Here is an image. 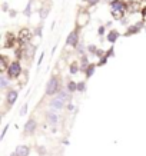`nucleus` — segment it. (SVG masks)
Instances as JSON below:
<instances>
[{"mask_svg": "<svg viewBox=\"0 0 146 156\" xmlns=\"http://www.w3.org/2000/svg\"><path fill=\"white\" fill-rule=\"evenodd\" d=\"M66 99H67L66 92H62V93L57 95V98H55V99L50 102V106H52L53 109H62L63 105H65V102H66Z\"/></svg>", "mask_w": 146, "mask_h": 156, "instance_id": "1", "label": "nucleus"}, {"mask_svg": "<svg viewBox=\"0 0 146 156\" xmlns=\"http://www.w3.org/2000/svg\"><path fill=\"white\" fill-rule=\"evenodd\" d=\"M20 72H22V69H20L19 62L10 63L9 69H7V75H9V77H17V76L20 75Z\"/></svg>", "mask_w": 146, "mask_h": 156, "instance_id": "2", "label": "nucleus"}, {"mask_svg": "<svg viewBox=\"0 0 146 156\" xmlns=\"http://www.w3.org/2000/svg\"><path fill=\"white\" fill-rule=\"evenodd\" d=\"M59 89V80H57L56 77H52L50 82L47 83V87H46V93L47 95H55Z\"/></svg>", "mask_w": 146, "mask_h": 156, "instance_id": "3", "label": "nucleus"}, {"mask_svg": "<svg viewBox=\"0 0 146 156\" xmlns=\"http://www.w3.org/2000/svg\"><path fill=\"white\" fill-rule=\"evenodd\" d=\"M29 39H30V32H29V29H22L20 33H19V42L22 43V44H24Z\"/></svg>", "mask_w": 146, "mask_h": 156, "instance_id": "4", "label": "nucleus"}, {"mask_svg": "<svg viewBox=\"0 0 146 156\" xmlns=\"http://www.w3.org/2000/svg\"><path fill=\"white\" fill-rule=\"evenodd\" d=\"M77 40H79V37H77V32H76V30H73V32L67 36L66 43H67V44H70V46H76V44H77Z\"/></svg>", "mask_w": 146, "mask_h": 156, "instance_id": "5", "label": "nucleus"}, {"mask_svg": "<svg viewBox=\"0 0 146 156\" xmlns=\"http://www.w3.org/2000/svg\"><path fill=\"white\" fill-rule=\"evenodd\" d=\"M34 129H36V122H34L33 119L27 120V123L24 125V130H26V133H33Z\"/></svg>", "mask_w": 146, "mask_h": 156, "instance_id": "6", "label": "nucleus"}, {"mask_svg": "<svg viewBox=\"0 0 146 156\" xmlns=\"http://www.w3.org/2000/svg\"><path fill=\"white\" fill-rule=\"evenodd\" d=\"M125 12H126V9H112V16H113V19H122L123 17V14H125Z\"/></svg>", "mask_w": 146, "mask_h": 156, "instance_id": "7", "label": "nucleus"}, {"mask_svg": "<svg viewBox=\"0 0 146 156\" xmlns=\"http://www.w3.org/2000/svg\"><path fill=\"white\" fill-rule=\"evenodd\" d=\"M29 155V147L27 146H17L16 149V156H27Z\"/></svg>", "mask_w": 146, "mask_h": 156, "instance_id": "8", "label": "nucleus"}, {"mask_svg": "<svg viewBox=\"0 0 146 156\" xmlns=\"http://www.w3.org/2000/svg\"><path fill=\"white\" fill-rule=\"evenodd\" d=\"M110 7L112 9H126V3H123L120 0H113L110 3Z\"/></svg>", "mask_w": 146, "mask_h": 156, "instance_id": "9", "label": "nucleus"}, {"mask_svg": "<svg viewBox=\"0 0 146 156\" xmlns=\"http://www.w3.org/2000/svg\"><path fill=\"white\" fill-rule=\"evenodd\" d=\"M141 27H142V23H137V24H133L132 27L129 29V30H127L126 32V34L127 36H129V34H133V33H137V32H139V30H141Z\"/></svg>", "mask_w": 146, "mask_h": 156, "instance_id": "10", "label": "nucleus"}, {"mask_svg": "<svg viewBox=\"0 0 146 156\" xmlns=\"http://www.w3.org/2000/svg\"><path fill=\"white\" fill-rule=\"evenodd\" d=\"M14 42V36L12 33H7L6 34V43H5V48H10Z\"/></svg>", "mask_w": 146, "mask_h": 156, "instance_id": "11", "label": "nucleus"}, {"mask_svg": "<svg viewBox=\"0 0 146 156\" xmlns=\"http://www.w3.org/2000/svg\"><path fill=\"white\" fill-rule=\"evenodd\" d=\"M16 99H17V92H9V95H7V102H9L10 105H13L14 102H16Z\"/></svg>", "mask_w": 146, "mask_h": 156, "instance_id": "12", "label": "nucleus"}, {"mask_svg": "<svg viewBox=\"0 0 146 156\" xmlns=\"http://www.w3.org/2000/svg\"><path fill=\"white\" fill-rule=\"evenodd\" d=\"M118 36H119V33L118 32H115V30H112L110 33H109V37H108V40L110 43H115L116 40H118Z\"/></svg>", "mask_w": 146, "mask_h": 156, "instance_id": "13", "label": "nucleus"}, {"mask_svg": "<svg viewBox=\"0 0 146 156\" xmlns=\"http://www.w3.org/2000/svg\"><path fill=\"white\" fill-rule=\"evenodd\" d=\"M46 116H47V119H49V122H52V123H56L57 120H59V116H57L56 113H53V112H49Z\"/></svg>", "mask_w": 146, "mask_h": 156, "instance_id": "14", "label": "nucleus"}, {"mask_svg": "<svg viewBox=\"0 0 146 156\" xmlns=\"http://www.w3.org/2000/svg\"><path fill=\"white\" fill-rule=\"evenodd\" d=\"M93 72H94V66H93V65H92V66H89V67H87V72H86V76H87V77H90V76L93 75Z\"/></svg>", "mask_w": 146, "mask_h": 156, "instance_id": "15", "label": "nucleus"}, {"mask_svg": "<svg viewBox=\"0 0 146 156\" xmlns=\"http://www.w3.org/2000/svg\"><path fill=\"white\" fill-rule=\"evenodd\" d=\"M67 89L70 90V92H75V90L77 89V86H76L73 82H69V85H67Z\"/></svg>", "mask_w": 146, "mask_h": 156, "instance_id": "16", "label": "nucleus"}, {"mask_svg": "<svg viewBox=\"0 0 146 156\" xmlns=\"http://www.w3.org/2000/svg\"><path fill=\"white\" fill-rule=\"evenodd\" d=\"M0 83H2V87H6V86H7V80H6L5 76H2V79H0Z\"/></svg>", "mask_w": 146, "mask_h": 156, "instance_id": "17", "label": "nucleus"}, {"mask_svg": "<svg viewBox=\"0 0 146 156\" xmlns=\"http://www.w3.org/2000/svg\"><path fill=\"white\" fill-rule=\"evenodd\" d=\"M6 70V57L3 56L2 57V72H5Z\"/></svg>", "mask_w": 146, "mask_h": 156, "instance_id": "18", "label": "nucleus"}, {"mask_svg": "<svg viewBox=\"0 0 146 156\" xmlns=\"http://www.w3.org/2000/svg\"><path fill=\"white\" fill-rule=\"evenodd\" d=\"M139 9V3H135V5H130V12H136Z\"/></svg>", "mask_w": 146, "mask_h": 156, "instance_id": "19", "label": "nucleus"}, {"mask_svg": "<svg viewBox=\"0 0 146 156\" xmlns=\"http://www.w3.org/2000/svg\"><path fill=\"white\" fill-rule=\"evenodd\" d=\"M76 70H77V66H76V63H73L70 66V73H76Z\"/></svg>", "mask_w": 146, "mask_h": 156, "instance_id": "20", "label": "nucleus"}, {"mask_svg": "<svg viewBox=\"0 0 146 156\" xmlns=\"http://www.w3.org/2000/svg\"><path fill=\"white\" fill-rule=\"evenodd\" d=\"M77 89H79V90H83V89H85V83H83V82H80L79 85H77Z\"/></svg>", "mask_w": 146, "mask_h": 156, "instance_id": "21", "label": "nucleus"}, {"mask_svg": "<svg viewBox=\"0 0 146 156\" xmlns=\"http://www.w3.org/2000/svg\"><path fill=\"white\" fill-rule=\"evenodd\" d=\"M7 129H9V126H6L5 129H3V133H2V139L5 137V135H6V132H7Z\"/></svg>", "mask_w": 146, "mask_h": 156, "instance_id": "22", "label": "nucleus"}, {"mask_svg": "<svg viewBox=\"0 0 146 156\" xmlns=\"http://www.w3.org/2000/svg\"><path fill=\"white\" fill-rule=\"evenodd\" d=\"M26 110H27V108H26V106H23V108H22V110H20V115H24V113H26Z\"/></svg>", "mask_w": 146, "mask_h": 156, "instance_id": "23", "label": "nucleus"}, {"mask_svg": "<svg viewBox=\"0 0 146 156\" xmlns=\"http://www.w3.org/2000/svg\"><path fill=\"white\" fill-rule=\"evenodd\" d=\"M90 5H96V3H99V0H87Z\"/></svg>", "mask_w": 146, "mask_h": 156, "instance_id": "24", "label": "nucleus"}, {"mask_svg": "<svg viewBox=\"0 0 146 156\" xmlns=\"http://www.w3.org/2000/svg\"><path fill=\"white\" fill-rule=\"evenodd\" d=\"M105 33V27L102 26V27H99V34H103Z\"/></svg>", "mask_w": 146, "mask_h": 156, "instance_id": "25", "label": "nucleus"}, {"mask_svg": "<svg viewBox=\"0 0 146 156\" xmlns=\"http://www.w3.org/2000/svg\"><path fill=\"white\" fill-rule=\"evenodd\" d=\"M89 50L90 52H96V48L94 46H89Z\"/></svg>", "mask_w": 146, "mask_h": 156, "instance_id": "26", "label": "nucleus"}, {"mask_svg": "<svg viewBox=\"0 0 146 156\" xmlns=\"http://www.w3.org/2000/svg\"><path fill=\"white\" fill-rule=\"evenodd\" d=\"M105 63H106V57H103V59L100 60V63H99V65H105Z\"/></svg>", "mask_w": 146, "mask_h": 156, "instance_id": "27", "label": "nucleus"}, {"mask_svg": "<svg viewBox=\"0 0 146 156\" xmlns=\"http://www.w3.org/2000/svg\"><path fill=\"white\" fill-rule=\"evenodd\" d=\"M142 13H143V17H145V19H146V7H145V9H143V12H142Z\"/></svg>", "mask_w": 146, "mask_h": 156, "instance_id": "28", "label": "nucleus"}]
</instances>
